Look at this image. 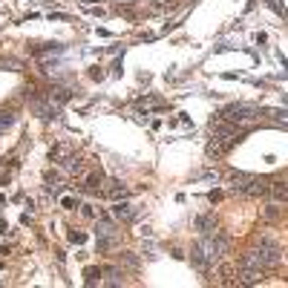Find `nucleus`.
I'll return each mask as SVG.
<instances>
[{
	"label": "nucleus",
	"mask_w": 288,
	"mask_h": 288,
	"mask_svg": "<svg viewBox=\"0 0 288 288\" xmlns=\"http://www.w3.org/2000/svg\"><path fill=\"white\" fill-rule=\"evenodd\" d=\"M196 231H199V234H213V231H219L216 228V219H213V216H196Z\"/></svg>",
	"instance_id": "12"
},
{
	"label": "nucleus",
	"mask_w": 288,
	"mask_h": 288,
	"mask_svg": "<svg viewBox=\"0 0 288 288\" xmlns=\"http://www.w3.org/2000/svg\"><path fill=\"white\" fill-rule=\"evenodd\" d=\"M222 254H228V237L219 234V231H213V234H202V239L190 248L193 265L202 268V271L210 268V265H216L219 259H222Z\"/></svg>",
	"instance_id": "1"
},
{
	"label": "nucleus",
	"mask_w": 288,
	"mask_h": 288,
	"mask_svg": "<svg viewBox=\"0 0 288 288\" xmlns=\"http://www.w3.org/2000/svg\"><path fill=\"white\" fill-rule=\"evenodd\" d=\"M12 124H15V116H12V112H0V130L12 127Z\"/></svg>",
	"instance_id": "17"
},
{
	"label": "nucleus",
	"mask_w": 288,
	"mask_h": 288,
	"mask_svg": "<svg viewBox=\"0 0 288 288\" xmlns=\"http://www.w3.org/2000/svg\"><path fill=\"white\" fill-rule=\"evenodd\" d=\"M121 259H124V262H127V265H139V259L133 257V254H130V251H124V254H121Z\"/></svg>",
	"instance_id": "21"
},
{
	"label": "nucleus",
	"mask_w": 288,
	"mask_h": 288,
	"mask_svg": "<svg viewBox=\"0 0 288 288\" xmlns=\"http://www.w3.org/2000/svg\"><path fill=\"white\" fill-rule=\"evenodd\" d=\"M49 101L55 104V107H61V104H67V101H70V90H64V87H55V90L49 92Z\"/></svg>",
	"instance_id": "14"
},
{
	"label": "nucleus",
	"mask_w": 288,
	"mask_h": 288,
	"mask_svg": "<svg viewBox=\"0 0 288 288\" xmlns=\"http://www.w3.org/2000/svg\"><path fill=\"white\" fill-rule=\"evenodd\" d=\"M277 213H279L277 205H268V208H265V219H277Z\"/></svg>",
	"instance_id": "20"
},
{
	"label": "nucleus",
	"mask_w": 288,
	"mask_h": 288,
	"mask_svg": "<svg viewBox=\"0 0 288 288\" xmlns=\"http://www.w3.org/2000/svg\"><path fill=\"white\" fill-rule=\"evenodd\" d=\"M234 274H237V271H234V265L222 262V265L216 268V282H222V285H231V282H234Z\"/></svg>",
	"instance_id": "10"
},
{
	"label": "nucleus",
	"mask_w": 288,
	"mask_h": 288,
	"mask_svg": "<svg viewBox=\"0 0 288 288\" xmlns=\"http://www.w3.org/2000/svg\"><path fill=\"white\" fill-rule=\"evenodd\" d=\"M101 193L107 199H112V202H119V199H127V193H130V188L124 185V182H119V179H109L104 188H101Z\"/></svg>",
	"instance_id": "6"
},
{
	"label": "nucleus",
	"mask_w": 288,
	"mask_h": 288,
	"mask_svg": "<svg viewBox=\"0 0 288 288\" xmlns=\"http://www.w3.org/2000/svg\"><path fill=\"white\" fill-rule=\"evenodd\" d=\"M81 213H84L87 219H92V216H95V210H92L90 205H81Z\"/></svg>",
	"instance_id": "22"
},
{
	"label": "nucleus",
	"mask_w": 288,
	"mask_h": 288,
	"mask_svg": "<svg viewBox=\"0 0 288 288\" xmlns=\"http://www.w3.org/2000/svg\"><path fill=\"white\" fill-rule=\"evenodd\" d=\"M268 193L277 199V202H288V182H274L268 188Z\"/></svg>",
	"instance_id": "13"
},
{
	"label": "nucleus",
	"mask_w": 288,
	"mask_h": 288,
	"mask_svg": "<svg viewBox=\"0 0 288 288\" xmlns=\"http://www.w3.org/2000/svg\"><path fill=\"white\" fill-rule=\"evenodd\" d=\"M265 116H268L274 124H285L288 127V109H265Z\"/></svg>",
	"instance_id": "15"
},
{
	"label": "nucleus",
	"mask_w": 288,
	"mask_h": 288,
	"mask_svg": "<svg viewBox=\"0 0 288 288\" xmlns=\"http://www.w3.org/2000/svg\"><path fill=\"white\" fill-rule=\"evenodd\" d=\"M61 205H64V208H75V199H72V196H64V199H61Z\"/></svg>",
	"instance_id": "23"
},
{
	"label": "nucleus",
	"mask_w": 288,
	"mask_h": 288,
	"mask_svg": "<svg viewBox=\"0 0 288 288\" xmlns=\"http://www.w3.org/2000/svg\"><path fill=\"white\" fill-rule=\"evenodd\" d=\"M254 251H257V257H259V262H262V268L265 271L277 268L279 259H282V248L277 245V239L274 237H259V245Z\"/></svg>",
	"instance_id": "3"
},
{
	"label": "nucleus",
	"mask_w": 288,
	"mask_h": 288,
	"mask_svg": "<svg viewBox=\"0 0 288 288\" xmlns=\"http://www.w3.org/2000/svg\"><path fill=\"white\" fill-rule=\"evenodd\" d=\"M70 239H72V242H78V245H81V242H84V239H87V237H84V234H75V231H72V234H70Z\"/></svg>",
	"instance_id": "24"
},
{
	"label": "nucleus",
	"mask_w": 288,
	"mask_h": 288,
	"mask_svg": "<svg viewBox=\"0 0 288 288\" xmlns=\"http://www.w3.org/2000/svg\"><path fill=\"white\" fill-rule=\"evenodd\" d=\"M64 167L70 170V173H81V161H78V159H72V156H70V159L64 161Z\"/></svg>",
	"instance_id": "18"
},
{
	"label": "nucleus",
	"mask_w": 288,
	"mask_h": 288,
	"mask_svg": "<svg viewBox=\"0 0 288 288\" xmlns=\"http://www.w3.org/2000/svg\"><path fill=\"white\" fill-rule=\"evenodd\" d=\"M271 182L268 179H259V176H251V182L245 185V196H268Z\"/></svg>",
	"instance_id": "7"
},
{
	"label": "nucleus",
	"mask_w": 288,
	"mask_h": 288,
	"mask_svg": "<svg viewBox=\"0 0 288 288\" xmlns=\"http://www.w3.org/2000/svg\"><path fill=\"white\" fill-rule=\"evenodd\" d=\"M98 185H101V173H90L87 176V190H98Z\"/></svg>",
	"instance_id": "16"
},
{
	"label": "nucleus",
	"mask_w": 288,
	"mask_h": 288,
	"mask_svg": "<svg viewBox=\"0 0 288 288\" xmlns=\"http://www.w3.org/2000/svg\"><path fill=\"white\" fill-rule=\"evenodd\" d=\"M95 237H98V251L104 254V251H109V248H116V245H119L121 231L116 228V222H112V219L101 216L98 222H95Z\"/></svg>",
	"instance_id": "4"
},
{
	"label": "nucleus",
	"mask_w": 288,
	"mask_h": 288,
	"mask_svg": "<svg viewBox=\"0 0 288 288\" xmlns=\"http://www.w3.org/2000/svg\"><path fill=\"white\" fill-rule=\"evenodd\" d=\"M225 121H231V124H239V127H245L248 121H254L259 116V109L254 107V104H245V101H237V104H228V107L219 112Z\"/></svg>",
	"instance_id": "2"
},
{
	"label": "nucleus",
	"mask_w": 288,
	"mask_h": 288,
	"mask_svg": "<svg viewBox=\"0 0 288 288\" xmlns=\"http://www.w3.org/2000/svg\"><path fill=\"white\" fill-rule=\"evenodd\" d=\"M237 141H239V127L231 130V133H213V139H210L208 147H205V156H208V159H219V156H225Z\"/></svg>",
	"instance_id": "5"
},
{
	"label": "nucleus",
	"mask_w": 288,
	"mask_h": 288,
	"mask_svg": "<svg viewBox=\"0 0 288 288\" xmlns=\"http://www.w3.org/2000/svg\"><path fill=\"white\" fill-rule=\"evenodd\" d=\"M95 279L101 282V271L98 268H87V285H95Z\"/></svg>",
	"instance_id": "19"
},
{
	"label": "nucleus",
	"mask_w": 288,
	"mask_h": 288,
	"mask_svg": "<svg viewBox=\"0 0 288 288\" xmlns=\"http://www.w3.org/2000/svg\"><path fill=\"white\" fill-rule=\"evenodd\" d=\"M112 216L121 219V222H130V219L136 216V208H133L130 202H124V199H119V202L112 205Z\"/></svg>",
	"instance_id": "8"
},
{
	"label": "nucleus",
	"mask_w": 288,
	"mask_h": 288,
	"mask_svg": "<svg viewBox=\"0 0 288 288\" xmlns=\"http://www.w3.org/2000/svg\"><path fill=\"white\" fill-rule=\"evenodd\" d=\"M101 274L107 277V279H101L104 285H124V271H119V268H112V265H109V268H104Z\"/></svg>",
	"instance_id": "9"
},
{
	"label": "nucleus",
	"mask_w": 288,
	"mask_h": 288,
	"mask_svg": "<svg viewBox=\"0 0 288 288\" xmlns=\"http://www.w3.org/2000/svg\"><path fill=\"white\" fill-rule=\"evenodd\" d=\"M251 182L248 173H234L231 176V193H245V185Z\"/></svg>",
	"instance_id": "11"
}]
</instances>
